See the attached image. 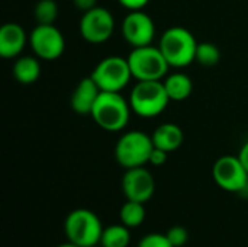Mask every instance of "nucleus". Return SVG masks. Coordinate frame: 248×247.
Here are the masks:
<instances>
[{"label":"nucleus","instance_id":"obj_1","mask_svg":"<svg viewBox=\"0 0 248 247\" xmlns=\"http://www.w3.org/2000/svg\"><path fill=\"white\" fill-rule=\"evenodd\" d=\"M131 105L121 92H100L90 116L105 131H122L131 118Z\"/></svg>","mask_w":248,"mask_h":247},{"label":"nucleus","instance_id":"obj_2","mask_svg":"<svg viewBox=\"0 0 248 247\" xmlns=\"http://www.w3.org/2000/svg\"><path fill=\"white\" fill-rule=\"evenodd\" d=\"M158 47L170 67L183 68L195 61L198 41L189 29L183 26H171L163 33Z\"/></svg>","mask_w":248,"mask_h":247},{"label":"nucleus","instance_id":"obj_3","mask_svg":"<svg viewBox=\"0 0 248 247\" xmlns=\"http://www.w3.org/2000/svg\"><path fill=\"white\" fill-rule=\"evenodd\" d=\"M103 226L96 213L87 208L73 210L64 221V233L68 242L80 247L99 245Z\"/></svg>","mask_w":248,"mask_h":247},{"label":"nucleus","instance_id":"obj_4","mask_svg":"<svg viewBox=\"0 0 248 247\" xmlns=\"http://www.w3.org/2000/svg\"><path fill=\"white\" fill-rule=\"evenodd\" d=\"M131 109L142 116L153 118L164 112L170 98L166 92L163 80H144L138 82L129 93Z\"/></svg>","mask_w":248,"mask_h":247},{"label":"nucleus","instance_id":"obj_5","mask_svg":"<svg viewBox=\"0 0 248 247\" xmlns=\"http://www.w3.org/2000/svg\"><path fill=\"white\" fill-rule=\"evenodd\" d=\"M132 77L138 82L144 80H163L170 68L169 61L161 52L160 47L145 45L132 48L126 57Z\"/></svg>","mask_w":248,"mask_h":247},{"label":"nucleus","instance_id":"obj_6","mask_svg":"<svg viewBox=\"0 0 248 247\" xmlns=\"http://www.w3.org/2000/svg\"><path fill=\"white\" fill-rule=\"evenodd\" d=\"M153 148L151 135L142 131H128L115 146V159L125 169L141 167L150 162Z\"/></svg>","mask_w":248,"mask_h":247},{"label":"nucleus","instance_id":"obj_7","mask_svg":"<svg viewBox=\"0 0 248 247\" xmlns=\"http://www.w3.org/2000/svg\"><path fill=\"white\" fill-rule=\"evenodd\" d=\"M90 77L102 92H121L131 82L132 73L126 58L110 55L96 64Z\"/></svg>","mask_w":248,"mask_h":247},{"label":"nucleus","instance_id":"obj_8","mask_svg":"<svg viewBox=\"0 0 248 247\" xmlns=\"http://www.w3.org/2000/svg\"><path fill=\"white\" fill-rule=\"evenodd\" d=\"M215 183L227 192L244 194L248 183V172L238 156H222L212 167Z\"/></svg>","mask_w":248,"mask_h":247},{"label":"nucleus","instance_id":"obj_9","mask_svg":"<svg viewBox=\"0 0 248 247\" xmlns=\"http://www.w3.org/2000/svg\"><path fill=\"white\" fill-rule=\"evenodd\" d=\"M78 29L84 41L90 44H103L115 31L113 15L108 9L96 6L83 13Z\"/></svg>","mask_w":248,"mask_h":247},{"label":"nucleus","instance_id":"obj_10","mask_svg":"<svg viewBox=\"0 0 248 247\" xmlns=\"http://www.w3.org/2000/svg\"><path fill=\"white\" fill-rule=\"evenodd\" d=\"M35 57L52 61L62 55L65 49V39L55 25H36L29 33L28 42Z\"/></svg>","mask_w":248,"mask_h":247},{"label":"nucleus","instance_id":"obj_11","mask_svg":"<svg viewBox=\"0 0 248 247\" xmlns=\"http://www.w3.org/2000/svg\"><path fill=\"white\" fill-rule=\"evenodd\" d=\"M124 39L134 48L151 45L155 36V25L150 15L142 10H129L121 25Z\"/></svg>","mask_w":248,"mask_h":247},{"label":"nucleus","instance_id":"obj_12","mask_svg":"<svg viewBox=\"0 0 248 247\" xmlns=\"http://www.w3.org/2000/svg\"><path fill=\"white\" fill-rule=\"evenodd\" d=\"M122 192L126 199L145 204L155 192L154 176L144 166L126 169L122 178Z\"/></svg>","mask_w":248,"mask_h":247},{"label":"nucleus","instance_id":"obj_13","mask_svg":"<svg viewBox=\"0 0 248 247\" xmlns=\"http://www.w3.org/2000/svg\"><path fill=\"white\" fill-rule=\"evenodd\" d=\"M29 35L15 22H7L0 28V55L3 58H16L23 51Z\"/></svg>","mask_w":248,"mask_h":247},{"label":"nucleus","instance_id":"obj_14","mask_svg":"<svg viewBox=\"0 0 248 247\" xmlns=\"http://www.w3.org/2000/svg\"><path fill=\"white\" fill-rule=\"evenodd\" d=\"M100 92L102 90L99 89V86L94 83V80L90 76L81 79L77 83L76 89L73 90V95L70 99L71 109L80 115H90Z\"/></svg>","mask_w":248,"mask_h":247},{"label":"nucleus","instance_id":"obj_15","mask_svg":"<svg viewBox=\"0 0 248 247\" xmlns=\"http://www.w3.org/2000/svg\"><path fill=\"white\" fill-rule=\"evenodd\" d=\"M151 138H153L154 147L161 148L167 153H171L183 144L185 134L179 125L173 122H164L154 130Z\"/></svg>","mask_w":248,"mask_h":247},{"label":"nucleus","instance_id":"obj_16","mask_svg":"<svg viewBox=\"0 0 248 247\" xmlns=\"http://www.w3.org/2000/svg\"><path fill=\"white\" fill-rule=\"evenodd\" d=\"M163 83H164V87L170 100H174V102L186 100L193 92V82L185 73L169 74L164 77Z\"/></svg>","mask_w":248,"mask_h":247},{"label":"nucleus","instance_id":"obj_17","mask_svg":"<svg viewBox=\"0 0 248 247\" xmlns=\"http://www.w3.org/2000/svg\"><path fill=\"white\" fill-rule=\"evenodd\" d=\"M38 57L22 55L13 64V77L20 84H32L41 76V64L36 60Z\"/></svg>","mask_w":248,"mask_h":247},{"label":"nucleus","instance_id":"obj_18","mask_svg":"<svg viewBox=\"0 0 248 247\" xmlns=\"http://www.w3.org/2000/svg\"><path fill=\"white\" fill-rule=\"evenodd\" d=\"M131 243V233L126 226L112 224L103 229L100 246L102 247H128Z\"/></svg>","mask_w":248,"mask_h":247},{"label":"nucleus","instance_id":"obj_19","mask_svg":"<svg viewBox=\"0 0 248 247\" xmlns=\"http://www.w3.org/2000/svg\"><path fill=\"white\" fill-rule=\"evenodd\" d=\"M145 217H147V213H145L144 204L142 202H137V201L126 199L125 204L121 207V211H119L121 223L124 226H126L128 229L140 227L144 223Z\"/></svg>","mask_w":248,"mask_h":247},{"label":"nucleus","instance_id":"obj_20","mask_svg":"<svg viewBox=\"0 0 248 247\" xmlns=\"http://www.w3.org/2000/svg\"><path fill=\"white\" fill-rule=\"evenodd\" d=\"M33 17L38 25H54L58 17V4L55 0H39L33 7Z\"/></svg>","mask_w":248,"mask_h":247},{"label":"nucleus","instance_id":"obj_21","mask_svg":"<svg viewBox=\"0 0 248 247\" xmlns=\"http://www.w3.org/2000/svg\"><path fill=\"white\" fill-rule=\"evenodd\" d=\"M219 60H221V51L215 44H212V42H199L198 44L195 61H198L201 66L212 67V66H217L219 63Z\"/></svg>","mask_w":248,"mask_h":247},{"label":"nucleus","instance_id":"obj_22","mask_svg":"<svg viewBox=\"0 0 248 247\" xmlns=\"http://www.w3.org/2000/svg\"><path fill=\"white\" fill-rule=\"evenodd\" d=\"M138 247H174L167 234H161V233H150L147 236H144L140 243H138Z\"/></svg>","mask_w":248,"mask_h":247},{"label":"nucleus","instance_id":"obj_23","mask_svg":"<svg viewBox=\"0 0 248 247\" xmlns=\"http://www.w3.org/2000/svg\"><path fill=\"white\" fill-rule=\"evenodd\" d=\"M166 234H167L170 243L174 247H183L189 240V233H187L186 227H183V226H173L169 229V231Z\"/></svg>","mask_w":248,"mask_h":247},{"label":"nucleus","instance_id":"obj_24","mask_svg":"<svg viewBox=\"0 0 248 247\" xmlns=\"http://www.w3.org/2000/svg\"><path fill=\"white\" fill-rule=\"evenodd\" d=\"M167 154H169L167 151L154 147L153 151H151V156H150V162L148 163H151L153 166H163L167 162Z\"/></svg>","mask_w":248,"mask_h":247},{"label":"nucleus","instance_id":"obj_25","mask_svg":"<svg viewBox=\"0 0 248 247\" xmlns=\"http://www.w3.org/2000/svg\"><path fill=\"white\" fill-rule=\"evenodd\" d=\"M128 10H142L148 4L150 0H118Z\"/></svg>","mask_w":248,"mask_h":247},{"label":"nucleus","instance_id":"obj_26","mask_svg":"<svg viewBox=\"0 0 248 247\" xmlns=\"http://www.w3.org/2000/svg\"><path fill=\"white\" fill-rule=\"evenodd\" d=\"M73 3H74V6H76L78 10H81L83 13L97 6V0H73Z\"/></svg>","mask_w":248,"mask_h":247},{"label":"nucleus","instance_id":"obj_27","mask_svg":"<svg viewBox=\"0 0 248 247\" xmlns=\"http://www.w3.org/2000/svg\"><path fill=\"white\" fill-rule=\"evenodd\" d=\"M238 159L241 160V163L244 165V167L247 169V172H248V141H246V143L243 144V147L240 148Z\"/></svg>","mask_w":248,"mask_h":247},{"label":"nucleus","instance_id":"obj_28","mask_svg":"<svg viewBox=\"0 0 248 247\" xmlns=\"http://www.w3.org/2000/svg\"><path fill=\"white\" fill-rule=\"evenodd\" d=\"M57 247H80V246H77V245H74V243H71V242H67V243L58 245Z\"/></svg>","mask_w":248,"mask_h":247},{"label":"nucleus","instance_id":"obj_29","mask_svg":"<svg viewBox=\"0 0 248 247\" xmlns=\"http://www.w3.org/2000/svg\"><path fill=\"white\" fill-rule=\"evenodd\" d=\"M244 194H246V195L248 197V183H247V188H246V191H244Z\"/></svg>","mask_w":248,"mask_h":247},{"label":"nucleus","instance_id":"obj_30","mask_svg":"<svg viewBox=\"0 0 248 247\" xmlns=\"http://www.w3.org/2000/svg\"><path fill=\"white\" fill-rule=\"evenodd\" d=\"M89 247H102V246H100V243H99V245H93V246H89Z\"/></svg>","mask_w":248,"mask_h":247}]
</instances>
